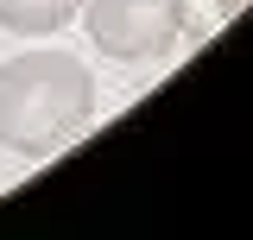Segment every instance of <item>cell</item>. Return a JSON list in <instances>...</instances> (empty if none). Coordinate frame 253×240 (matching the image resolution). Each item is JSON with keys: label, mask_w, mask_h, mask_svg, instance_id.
Listing matches in <instances>:
<instances>
[{"label": "cell", "mask_w": 253, "mask_h": 240, "mask_svg": "<svg viewBox=\"0 0 253 240\" xmlns=\"http://www.w3.org/2000/svg\"><path fill=\"white\" fill-rule=\"evenodd\" d=\"M83 19L114 63H158L184 38L190 6L184 0H83Z\"/></svg>", "instance_id": "cell-2"}, {"label": "cell", "mask_w": 253, "mask_h": 240, "mask_svg": "<svg viewBox=\"0 0 253 240\" xmlns=\"http://www.w3.org/2000/svg\"><path fill=\"white\" fill-rule=\"evenodd\" d=\"M215 6H221V19H234V13H241L247 0H215Z\"/></svg>", "instance_id": "cell-4"}, {"label": "cell", "mask_w": 253, "mask_h": 240, "mask_svg": "<svg viewBox=\"0 0 253 240\" xmlns=\"http://www.w3.org/2000/svg\"><path fill=\"white\" fill-rule=\"evenodd\" d=\"M83 13V0H0V26L19 32V38H44V32H63Z\"/></svg>", "instance_id": "cell-3"}, {"label": "cell", "mask_w": 253, "mask_h": 240, "mask_svg": "<svg viewBox=\"0 0 253 240\" xmlns=\"http://www.w3.org/2000/svg\"><path fill=\"white\" fill-rule=\"evenodd\" d=\"M95 120V76L70 51H19L0 63V146L19 158L63 152Z\"/></svg>", "instance_id": "cell-1"}]
</instances>
